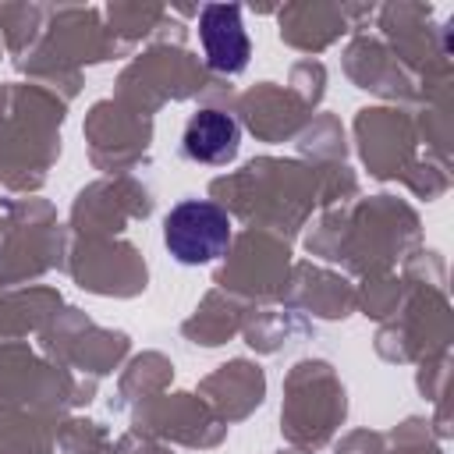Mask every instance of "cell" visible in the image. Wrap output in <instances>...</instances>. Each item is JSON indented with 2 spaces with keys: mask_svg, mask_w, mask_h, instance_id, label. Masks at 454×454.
<instances>
[{
  "mask_svg": "<svg viewBox=\"0 0 454 454\" xmlns=\"http://www.w3.org/2000/svg\"><path fill=\"white\" fill-rule=\"evenodd\" d=\"M163 241L184 266L213 262L231 245V216L209 199H184L163 216Z\"/></svg>",
  "mask_w": 454,
  "mask_h": 454,
  "instance_id": "6da1fadb",
  "label": "cell"
},
{
  "mask_svg": "<svg viewBox=\"0 0 454 454\" xmlns=\"http://www.w3.org/2000/svg\"><path fill=\"white\" fill-rule=\"evenodd\" d=\"M199 39L206 50V64L223 74H238L248 67L252 43L241 25V11L234 4H209L199 14Z\"/></svg>",
  "mask_w": 454,
  "mask_h": 454,
  "instance_id": "7a4b0ae2",
  "label": "cell"
},
{
  "mask_svg": "<svg viewBox=\"0 0 454 454\" xmlns=\"http://www.w3.org/2000/svg\"><path fill=\"white\" fill-rule=\"evenodd\" d=\"M238 142H241V128H238V121L231 114H223V110H199L184 124L181 149L195 163H227V160H234Z\"/></svg>",
  "mask_w": 454,
  "mask_h": 454,
  "instance_id": "3957f363",
  "label": "cell"
}]
</instances>
